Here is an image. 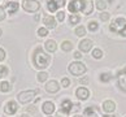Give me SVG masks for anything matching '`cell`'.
I'll return each mask as SVG.
<instances>
[{
	"instance_id": "6da1fadb",
	"label": "cell",
	"mask_w": 126,
	"mask_h": 117,
	"mask_svg": "<svg viewBox=\"0 0 126 117\" xmlns=\"http://www.w3.org/2000/svg\"><path fill=\"white\" fill-rule=\"evenodd\" d=\"M49 63V56L46 55L42 48H38L34 53V64L38 69H44Z\"/></svg>"
},
{
	"instance_id": "7a4b0ae2",
	"label": "cell",
	"mask_w": 126,
	"mask_h": 117,
	"mask_svg": "<svg viewBox=\"0 0 126 117\" xmlns=\"http://www.w3.org/2000/svg\"><path fill=\"white\" fill-rule=\"evenodd\" d=\"M110 31H114V33H118V34L126 36V20L122 17H118L110 23L109 26Z\"/></svg>"
},
{
	"instance_id": "3957f363",
	"label": "cell",
	"mask_w": 126,
	"mask_h": 117,
	"mask_svg": "<svg viewBox=\"0 0 126 117\" xmlns=\"http://www.w3.org/2000/svg\"><path fill=\"white\" fill-rule=\"evenodd\" d=\"M38 92H39L38 90H27V91H22V92H20V94L17 95L18 101L22 103V104H26V103H29V101H31L32 99H34V96H35Z\"/></svg>"
},
{
	"instance_id": "277c9868",
	"label": "cell",
	"mask_w": 126,
	"mask_h": 117,
	"mask_svg": "<svg viewBox=\"0 0 126 117\" xmlns=\"http://www.w3.org/2000/svg\"><path fill=\"white\" fill-rule=\"evenodd\" d=\"M86 4H87V0H72L70 4L68 5V9L72 13H77L79 11L83 12L86 8Z\"/></svg>"
},
{
	"instance_id": "5b68a950",
	"label": "cell",
	"mask_w": 126,
	"mask_h": 117,
	"mask_svg": "<svg viewBox=\"0 0 126 117\" xmlns=\"http://www.w3.org/2000/svg\"><path fill=\"white\" fill-rule=\"evenodd\" d=\"M69 72H70L73 76H82V74L86 73V65L76 61V63H72L69 65Z\"/></svg>"
},
{
	"instance_id": "8992f818",
	"label": "cell",
	"mask_w": 126,
	"mask_h": 117,
	"mask_svg": "<svg viewBox=\"0 0 126 117\" xmlns=\"http://www.w3.org/2000/svg\"><path fill=\"white\" fill-rule=\"evenodd\" d=\"M22 7L26 12H36L40 8V3L36 1V0H24Z\"/></svg>"
},
{
	"instance_id": "52a82bcc",
	"label": "cell",
	"mask_w": 126,
	"mask_h": 117,
	"mask_svg": "<svg viewBox=\"0 0 126 117\" xmlns=\"http://www.w3.org/2000/svg\"><path fill=\"white\" fill-rule=\"evenodd\" d=\"M17 109H18V105H17V103L13 101V100L8 101L5 104V107H4V111H5L7 115H15L17 112Z\"/></svg>"
},
{
	"instance_id": "ba28073f",
	"label": "cell",
	"mask_w": 126,
	"mask_h": 117,
	"mask_svg": "<svg viewBox=\"0 0 126 117\" xmlns=\"http://www.w3.org/2000/svg\"><path fill=\"white\" fill-rule=\"evenodd\" d=\"M76 95H77L78 99H81V100H86L87 98L90 96V91H88L86 87H79V88H77Z\"/></svg>"
},
{
	"instance_id": "9c48e42d",
	"label": "cell",
	"mask_w": 126,
	"mask_h": 117,
	"mask_svg": "<svg viewBox=\"0 0 126 117\" xmlns=\"http://www.w3.org/2000/svg\"><path fill=\"white\" fill-rule=\"evenodd\" d=\"M91 48H92V40H90V39H83L79 43V50L82 52H88Z\"/></svg>"
},
{
	"instance_id": "30bf717a",
	"label": "cell",
	"mask_w": 126,
	"mask_h": 117,
	"mask_svg": "<svg viewBox=\"0 0 126 117\" xmlns=\"http://www.w3.org/2000/svg\"><path fill=\"white\" fill-rule=\"evenodd\" d=\"M118 86H120L121 90L126 92V74L122 72V70L118 73Z\"/></svg>"
},
{
	"instance_id": "8fae6325",
	"label": "cell",
	"mask_w": 126,
	"mask_h": 117,
	"mask_svg": "<svg viewBox=\"0 0 126 117\" xmlns=\"http://www.w3.org/2000/svg\"><path fill=\"white\" fill-rule=\"evenodd\" d=\"M59 88H60V86H59L57 81H49L47 85H46V90L48 92H57Z\"/></svg>"
},
{
	"instance_id": "7c38bea8",
	"label": "cell",
	"mask_w": 126,
	"mask_h": 117,
	"mask_svg": "<svg viewBox=\"0 0 126 117\" xmlns=\"http://www.w3.org/2000/svg\"><path fill=\"white\" fill-rule=\"evenodd\" d=\"M103 109H104L107 113H110V112H113V111L116 109L114 101H112V100H105L104 103H103Z\"/></svg>"
},
{
	"instance_id": "4fadbf2b",
	"label": "cell",
	"mask_w": 126,
	"mask_h": 117,
	"mask_svg": "<svg viewBox=\"0 0 126 117\" xmlns=\"http://www.w3.org/2000/svg\"><path fill=\"white\" fill-rule=\"evenodd\" d=\"M42 109H43V112L46 115H51L55 112V104L52 101H46L43 104V107H42Z\"/></svg>"
},
{
	"instance_id": "5bb4252c",
	"label": "cell",
	"mask_w": 126,
	"mask_h": 117,
	"mask_svg": "<svg viewBox=\"0 0 126 117\" xmlns=\"http://www.w3.org/2000/svg\"><path fill=\"white\" fill-rule=\"evenodd\" d=\"M43 22H44L46 27H48V29H53V27L56 26V20L52 16H44Z\"/></svg>"
},
{
	"instance_id": "9a60e30c",
	"label": "cell",
	"mask_w": 126,
	"mask_h": 117,
	"mask_svg": "<svg viewBox=\"0 0 126 117\" xmlns=\"http://www.w3.org/2000/svg\"><path fill=\"white\" fill-rule=\"evenodd\" d=\"M97 111L99 109H96L95 107H87L83 113H85L86 117H96L97 116Z\"/></svg>"
},
{
	"instance_id": "2e32d148",
	"label": "cell",
	"mask_w": 126,
	"mask_h": 117,
	"mask_svg": "<svg viewBox=\"0 0 126 117\" xmlns=\"http://www.w3.org/2000/svg\"><path fill=\"white\" fill-rule=\"evenodd\" d=\"M46 50L48 51V52H55L56 50H57V44H56L55 40H47L46 42Z\"/></svg>"
},
{
	"instance_id": "e0dca14e",
	"label": "cell",
	"mask_w": 126,
	"mask_h": 117,
	"mask_svg": "<svg viewBox=\"0 0 126 117\" xmlns=\"http://www.w3.org/2000/svg\"><path fill=\"white\" fill-rule=\"evenodd\" d=\"M7 9H8V13H16L18 11V3H15V1H12V3H8L7 4Z\"/></svg>"
},
{
	"instance_id": "ac0fdd59",
	"label": "cell",
	"mask_w": 126,
	"mask_h": 117,
	"mask_svg": "<svg viewBox=\"0 0 126 117\" xmlns=\"http://www.w3.org/2000/svg\"><path fill=\"white\" fill-rule=\"evenodd\" d=\"M61 48L65 51V52H68V51H70L73 48V44H72V42H69V40H64L63 42V44H61Z\"/></svg>"
},
{
	"instance_id": "d6986e66",
	"label": "cell",
	"mask_w": 126,
	"mask_h": 117,
	"mask_svg": "<svg viewBox=\"0 0 126 117\" xmlns=\"http://www.w3.org/2000/svg\"><path fill=\"white\" fill-rule=\"evenodd\" d=\"M11 88H12V87H11V85H9L8 82H5V81L0 83V91H3V92H8V91H11Z\"/></svg>"
},
{
	"instance_id": "ffe728a7",
	"label": "cell",
	"mask_w": 126,
	"mask_h": 117,
	"mask_svg": "<svg viewBox=\"0 0 126 117\" xmlns=\"http://www.w3.org/2000/svg\"><path fill=\"white\" fill-rule=\"evenodd\" d=\"M92 8H94L92 3L91 1H87L86 8H85V11H83V13H85V15H91V13H92Z\"/></svg>"
},
{
	"instance_id": "44dd1931",
	"label": "cell",
	"mask_w": 126,
	"mask_h": 117,
	"mask_svg": "<svg viewBox=\"0 0 126 117\" xmlns=\"http://www.w3.org/2000/svg\"><path fill=\"white\" fill-rule=\"evenodd\" d=\"M86 34V29L83 26H78L77 29H76V35H78V36H83Z\"/></svg>"
},
{
	"instance_id": "7402d4cb",
	"label": "cell",
	"mask_w": 126,
	"mask_h": 117,
	"mask_svg": "<svg viewBox=\"0 0 126 117\" xmlns=\"http://www.w3.org/2000/svg\"><path fill=\"white\" fill-rule=\"evenodd\" d=\"M8 76V68L5 65H0V78Z\"/></svg>"
},
{
	"instance_id": "603a6c76",
	"label": "cell",
	"mask_w": 126,
	"mask_h": 117,
	"mask_svg": "<svg viewBox=\"0 0 126 117\" xmlns=\"http://www.w3.org/2000/svg\"><path fill=\"white\" fill-rule=\"evenodd\" d=\"M110 78H112V76H110L109 73H103L101 76H100V81L101 82H109Z\"/></svg>"
},
{
	"instance_id": "cb8c5ba5",
	"label": "cell",
	"mask_w": 126,
	"mask_h": 117,
	"mask_svg": "<svg viewBox=\"0 0 126 117\" xmlns=\"http://www.w3.org/2000/svg\"><path fill=\"white\" fill-rule=\"evenodd\" d=\"M107 7V3L104 1V0H97L96 1V8L100 9V11H103V9H105Z\"/></svg>"
},
{
	"instance_id": "d4e9b609",
	"label": "cell",
	"mask_w": 126,
	"mask_h": 117,
	"mask_svg": "<svg viewBox=\"0 0 126 117\" xmlns=\"http://www.w3.org/2000/svg\"><path fill=\"white\" fill-rule=\"evenodd\" d=\"M79 21H81V18H79V16H77V15H73V16L69 17V22H70L72 25H74V23H78Z\"/></svg>"
},
{
	"instance_id": "484cf974",
	"label": "cell",
	"mask_w": 126,
	"mask_h": 117,
	"mask_svg": "<svg viewBox=\"0 0 126 117\" xmlns=\"http://www.w3.org/2000/svg\"><path fill=\"white\" fill-rule=\"evenodd\" d=\"M47 78H48V74L46 73V72H40V73L38 74V81H39V82H44Z\"/></svg>"
},
{
	"instance_id": "4316f807",
	"label": "cell",
	"mask_w": 126,
	"mask_h": 117,
	"mask_svg": "<svg viewBox=\"0 0 126 117\" xmlns=\"http://www.w3.org/2000/svg\"><path fill=\"white\" fill-rule=\"evenodd\" d=\"M92 56H94L95 59H101V57H103V52H101V50H99V48L94 50V51H92Z\"/></svg>"
},
{
	"instance_id": "83f0119b",
	"label": "cell",
	"mask_w": 126,
	"mask_h": 117,
	"mask_svg": "<svg viewBox=\"0 0 126 117\" xmlns=\"http://www.w3.org/2000/svg\"><path fill=\"white\" fill-rule=\"evenodd\" d=\"M88 30H91V31L97 30V23L95 21H91L90 23H88Z\"/></svg>"
},
{
	"instance_id": "f1b7e54d",
	"label": "cell",
	"mask_w": 126,
	"mask_h": 117,
	"mask_svg": "<svg viewBox=\"0 0 126 117\" xmlns=\"http://www.w3.org/2000/svg\"><path fill=\"white\" fill-rule=\"evenodd\" d=\"M38 34L40 35V36H46L48 34V31H47V29H46V27H40V29L38 30Z\"/></svg>"
},
{
	"instance_id": "f546056e",
	"label": "cell",
	"mask_w": 126,
	"mask_h": 117,
	"mask_svg": "<svg viewBox=\"0 0 126 117\" xmlns=\"http://www.w3.org/2000/svg\"><path fill=\"white\" fill-rule=\"evenodd\" d=\"M61 85H63V87H69V86H70V81H69L68 78H63Z\"/></svg>"
},
{
	"instance_id": "4dcf8cb0",
	"label": "cell",
	"mask_w": 126,
	"mask_h": 117,
	"mask_svg": "<svg viewBox=\"0 0 126 117\" xmlns=\"http://www.w3.org/2000/svg\"><path fill=\"white\" fill-rule=\"evenodd\" d=\"M100 18H101V21H108L109 20V13H101Z\"/></svg>"
},
{
	"instance_id": "1f68e13d",
	"label": "cell",
	"mask_w": 126,
	"mask_h": 117,
	"mask_svg": "<svg viewBox=\"0 0 126 117\" xmlns=\"http://www.w3.org/2000/svg\"><path fill=\"white\" fill-rule=\"evenodd\" d=\"M5 18V12H4V8L0 7V21H3Z\"/></svg>"
},
{
	"instance_id": "d6a6232c",
	"label": "cell",
	"mask_w": 126,
	"mask_h": 117,
	"mask_svg": "<svg viewBox=\"0 0 126 117\" xmlns=\"http://www.w3.org/2000/svg\"><path fill=\"white\" fill-rule=\"evenodd\" d=\"M53 1H55L56 4H57V7H59V8L65 5V0H53Z\"/></svg>"
},
{
	"instance_id": "836d02e7",
	"label": "cell",
	"mask_w": 126,
	"mask_h": 117,
	"mask_svg": "<svg viewBox=\"0 0 126 117\" xmlns=\"http://www.w3.org/2000/svg\"><path fill=\"white\" fill-rule=\"evenodd\" d=\"M64 18H65V13H64V12H59V13H57V20H59V21H63Z\"/></svg>"
},
{
	"instance_id": "e575fe53",
	"label": "cell",
	"mask_w": 126,
	"mask_h": 117,
	"mask_svg": "<svg viewBox=\"0 0 126 117\" xmlns=\"http://www.w3.org/2000/svg\"><path fill=\"white\" fill-rule=\"evenodd\" d=\"M4 59H5V51L3 48H0V61H3Z\"/></svg>"
},
{
	"instance_id": "d590c367",
	"label": "cell",
	"mask_w": 126,
	"mask_h": 117,
	"mask_svg": "<svg viewBox=\"0 0 126 117\" xmlns=\"http://www.w3.org/2000/svg\"><path fill=\"white\" fill-rule=\"evenodd\" d=\"M74 57H76V59H81L82 57L81 52H74Z\"/></svg>"
},
{
	"instance_id": "8d00e7d4",
	"label": "cell",
	"mask_w": 126,
	"mask_h": 117,
	"mask_svg": "<svg viewBox=\"0 0 126 117\" xmlns=\"http://www.w3.org/2000/svg\"><path fill=\"white\" fill-rule=\"evenodd\" d=\"M81 83L86 85V83H88V79H87V78H82V79H81Z\"/></svg>"
},
{
	"instance_id": "74e56055",
	"label": "cell",
	"mask_w": 126,
	"mask_h": 117,
	"mask_svg": "<svg viewBox=\"0 0 126 117\" xmlns=\"http://www.w3.org/2000/svg\"><path fill=\"white\" fill-rule=\"evenodd\" d=\"M103 117H114V116H112V115H105V116H103Z\"/></svg>"
},
{
	"instance_id": "f35d334b",
	"label": "cell",
	"mask_w": 126,
	"mask_h": 117,
	"mask_svg": "<svg viewBox=\"0 0 126 117\" xmlns=\"http://www.w3.org/2000/svg\"><path fill=\"white\" fill-rule=\"evenodd\" d=\"M21 117H30V116H29V115H22Z\"/></svg>"
},
{
	"instance_id": "ab89813d",
	"label": "cell",
	"mask_w": 126,
	"mask_h": 117,
	"mask_svg": "<svg viewBox=\"0 0 126 117\" xmlns=\"http://www.w3.org/2000/svg\"><path fill=\"white\" fill-rule=\"evenodd\" d=\"M122 72H124V73H125V74H126V68H125V69H124V70H122Z\"/></svg>"
},
{
	"instance_id": "60d3db41",
	"label": "cell",
	"mask_w": 126,
	"mask_h": 117,
	"mask_svg": "<svg viewBox=\"0 0 126 117\" xmlns=\"http://www.w3.org/2000/svg\"><path fill=\"white\" fill-rule=\"evenodd\" d=\"M0 36H1V29H0Z\"/></svg>"
},
{
	"instance_id": "b9f144b4",
	"label": "cell",
	"mask_w": 126,
	"mask_h": 117,
	"mask_svg": "<svg viewBox=\"0 0 126 117\" xmlns=\"http://www.w3.org/2000/svg\"><path fill=\"white\" fill-rule=\"evenodd\" d=\"M74 117H81V116H78V115H76V116H74Z\"/></svg>"
},
{
	"instance_id": "7bdbcfd3",
	"label": "cell",
	"mask_w": 126,
	"mask_h": 117,
	"mask_svg": "<svg viewBox=\"0 0 126 117\" xmlns=\"http://www.w3.org/2000/svg\"><path fill=\"white\" fill-rule=\"evenodd\" d=\"M108 1H109V3H112V1H113V0H108Z\"/></svg>"
}]
</instances>
